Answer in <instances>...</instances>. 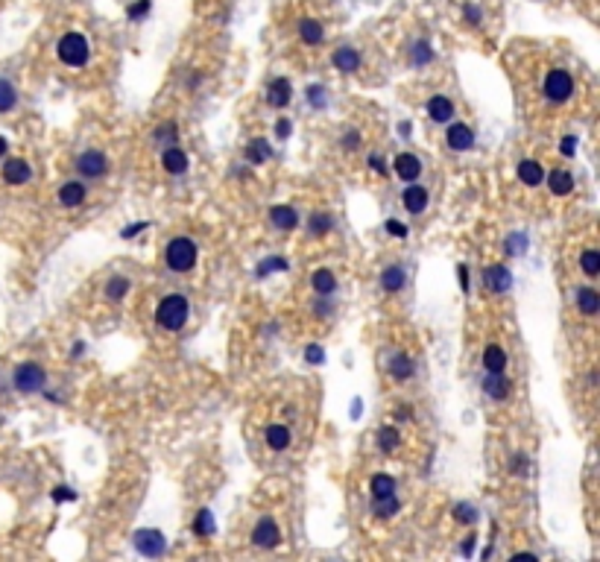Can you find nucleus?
Masks as SVG:
<instances>
[{"instance_id": "f257e3e1", "label": "nucleus", "mask_w": 600, "mask_h": 562, "mask_svg": "<svg viewBox=\"0 0 600 562\" xmlns=\"http://www.w3.org/2000/svg\"><path fill=\"white\" fill-rule=\"evenodd\" d=\"M56 53L64 64H71V68H82V64H88L91 59V44L88 39L82 36V32H64L56 44Z\"/></svg>"}, {"instance_id": "f03ea898", "label": "nucleus", "mask_w": 600, "mask_h": 562, "mask_svg": "<svg viewBox=\"0 0 600 562\" xmlns=\"http://www.w3.org/2000/svg\"><path fill=\"white\" fill-rule=\"evenodd\" d=\"M188 313H191L188 299L185 296H179V293H173V296H168V299H161L156 317H158L161 328H168V331H179V328L188 322Z\"/></svg>"}, {"instance_id": "7ed1b4c3", "label": "nucleus", "mask_w": 600, "mask_h": 562, "mask_svg": "<svg viewBox=\"0 0 600 562\" xmlns=\"http://www.w3.org/2000/svg\"><path fill=\"white\" fill-rule=\"evenodd\" d=\"M196 243L191 238H173L168 243V249H164V261H168V267L173 273H188L193 270V263H196Z\"/></svg>"}, {"instance_id": "20e7f679", "label": "nucleus", "mask_w": 600, "mask_h": 562, "mask_svg": "<svg viewBox=\"0 0 600 562\" xmlns=\"http://www.w3.org/2000/svg\"><path fill=\"white\" fill-rule=\"evenodd\" d=\"M571 94H574V79H571L568 71H562V68L547 71V76H545V97L547 100L565 103Z\"/></svg>"}, {"instance_id": "39448f33", "label": "nucleus", "mask_w": 600, "mask_h": 562, "mask_svg": "<svg viewBox=\"0 0 600 562\" xmlns=\"http://www.w3.org/2000/svg\"><path fill=\"white\" fill-rule=\"evenodd\" d=\"M12 381L21 392H39L47 384V375H44V369L39 366V363H21V366L15 369Z\"/></svg>"}, {"instance_id": "423d86ee", "label": "nucleus", "mask_w": 600, "mask_h": 562, "mask_svg": "<svg viewBox=\"0 0 600 562\" xmlns=\"http://www.w3.org/2000/svg\"><path fill=\"white\" fill-rule=\"evenodd\" d=\"M76 170L86 176V179H100L106 170H109V158L100 153V150H88L76 158Z\"/></svg>"}, {"instance_id": "0eeeda50", "label": "nucleus", "mask_w": 600, "mask_h": 562, "mask_svg": "<svg viewBox=\"0 0 600 562\" xmlns=\"http://www.w3.org/2000/svg\"><path fill=\"white\" fill-rule=\"evenodd\" d=\"M132 544H135L144 556H161L164 548H168V542H164V536L158 530H135Z\"/></svg>"}, {"instance_id": "6e6552de", "label": "nucleus", "mask_w": 600, "mask_h": 562, "mask_svg": "<svg viewBox=\"0 0 600 562\" xmlns=\"http://www.w3.org/2000/svg\"><path fill=\"white\" fill-rule=\"evenodd\" d=\"M445 141H448V146H451L454 153H465V150H472V146H475V132L465 126V123H451V126H448Z\"/></svg>"}, {"instance_id": "1a4fd4ad", "label": "nucleus", "mask_w": 600, "mask_h": 562, "mask_svg": "<svg viewBox=\"0 0 600 562\" xmlns=\"http://www.w3.org/2000/svg\"><path fill=\"white\" fill-rule=\"evenodd\" d=\"M252 542L258 544V548H275V544L281 542V533H278V524L273 519H261L255 524V530H252Z\"/></svg>"}, {"instance_id": "9d476101", "label": "nucleus", "mask_w": 600, "mask_h": 562, "mask_svg": "<svg viewBox=\"0 0 600 562\" xmlns=\"http://www.w3.org/2000/svg\"><path fill=\"white\" fill-rule=\"evenodd\" d=\"M290 94H293L290 79L278 76V79L270 82V91H266V103H270L273 109H285V106L290 103Z\"/></svg>"}, {"instance_id": "9b49d317", "label": "nucleus", "mask_w": 600, "mask_h": 562, "mask_svg": "<svg viewBox=\"0 0 600 562\" xmlns=\"http://www.w3.org/2000/svg\"><path fill=\"white\" fill-rule=\"evenodd\" d=\"M483 392H486L489 399H495V402H504L507 395H510V381H507V375L489 372L486 378H483Z\"/></svg>"}, {"instance_id": "f8f14e48", "label": "nucleus", "mask_w": 600, "mask_h": 562, "mask_svg": "<svg viewBox=\"0 0 600 562\" xmlns=\"http://www.w3.org/2000/svg\"><path fill=\"white\" fill-rule=\"evenodd\" d=\"M428 114H430V121L448 123V121L454 118V103L448 100V97L437 94V97H430V100H428Z\"/></svg>"}, {"instance_id": "ddd939ff", "label": "nucleus", "mask_w": 600, "mask_h": 562, "mask_svg": "<svg viewBox=\"0 0 600 562\" xmlns=\"http://www.w3.org/2000/svg\"><path fill=\"white\" fill-rule=\"evenodd\" d=\"M402 203L410 214H422L428 208V191L422 185H413L410 181V188H404V193H402Z\"/></svg>"}, {"instance_id": "4468645a", "label": "nucleus", "mask_w": 600, "mask_h": 562, "mask_svg": "<svg viewBox=\"0 0 600 562\" xmlns=\"http://www.w3.org/2000/svg\"><path fill=\"white\" fill-rule=\"evenodd\" d=\"M395 173L402 176L404 181H416L422 173V161L416 158L413 153H402V156H395Z\"/></svg>"}, {"instance_id": "2eb2a0df", "label": "nucleus", "mask_w": 600, "mask_h": 562, "mask_svg": "<svg viewBox=\"0 0 600 562\" xmlns=\"http://www.w3.org/2000/svg\"><path fill=\"white\" fill-rule=\"evenodd\" d=\"M331 62H334L337 71L355 74L360 68V53L355 50V47H340V50H334V56H331Z\"/></svg>"}, {"instance_id": "dca6fc26", "label": "nucleus", "mask_w": 600, "mask_h": 562, "mask_svg": "<svg viewBox=\"0 0 600 562\" xmlns=\"http://www.w3.org/2000/svg\"><path fill=\"white\" fill-rule=\"evenodd\" d=\"M161 167L168 170V173H173V176L185 173V170H188V156L182 153L179 146H168V150L161 153Z\"/></svg>"}, {"instance_id": "f3484780", "label": "nucleus", "mask_w": 600, "mask_h": 562, "mask_svg": "<svg viewBox=\"0 0 600 562\" xmlns=\"http://www.w3.org/2000/svg\"><path fill=\"white\" fill-rule=\"evenodd\" d=\"M59 203L64 208H76L86 203V185L82 181H64L62 191H59Z\"/></svg>"}, {"instance_id": "a211bd4d", "label": "nucleus", "mask_w": 600, "mask_h": 562, "mask_svg": "<svg viewBox=\"0 0 600 562\" xmlns=\"http://www.w3.org/2000/svg\"><path fill=\"white\" fill-rule=\"evenodd\" d=\"M4 179L9 185H24V181H29V164L24 158H9L4 164Z\"/></svg>"}, {"instance_id": "6ab92c4d", "label": "nucleus", "mask_w": 600, "mask_h": 562, "mask_svg": "<svg viewBox=\"0 0 600 562\" xmlns=\"http://www.w3.org/2000/svg\"><path fill=\"white\" fill-rule=\"evenodd\" d=\"M270 220H273L275 228L290 231V228H296V223H299V214H296V208H290V205H273V208H270Z\"/></svg>"}, {"instance_id": "aec40b11", "label": "nucleus", "mask_w": 600, "mask_h": 562, "mask_svg": "<svg viewBox=\"0 0 600 562\" xmlns=\"http://www.w3.org/2000/svg\"><path fill=\"white\" fill-rule=\"evenodd\" d=\"M547 188H551V193H557V196H568L574 191V176L568 170H554L547 176Z\"/></svg>"}, {"instance_id": "412c9836", "label": "nucleus", "mask_w": 600, "mask_h": 562, "mask_svg": "<svg viewBox=\"0 0 600 562\" xmlns=\"http://www.w3.org/2000/svg\"><path fill=\"white\" fill-rule=\"evenodd\" d=\"M390 375L395 378V381H407V378H413V360L404 352H395L390 357Z\"/></svg>"}, {"instance_id": "4be33fe9", "label": "nucleus", "mask_w": 600, "mask_h": 562, "mask_svg": "<svg viewBox=\"0 0 600 562\" xmlns=\"http://www.w3.org/2000/svg\"><path fill=\"white\" fill-rule=\"evenodd\" d=\"M266 445H270L273 451H285L287 445H290V427L270 425V427H266Z\"/></svg>"}, {"instance_id": "5701e85b", "label": "nucleus", "mask_w": 600, "mask_h": 562, "mask_svg": "<svg viewBox=\"0 0 600 562\" xmlns=\"http://www.w3.org/2000/svg\"><path fill=\"white\" fill-rule=\"evenodd\" d=\"M519 179H521V185H530V188H536L539 181L545 179V173H542V164L539 161H521L519 164Z\"/></svg>"}, {"instance_id": "b1692460", "label": "nucleus", "mask_w": 600, "mask_h": 562, "mask_svg": "<svg viewBox=\"0 0 600 562\" xmlns=\"http://www.w3.org/2000/svg\"><path fill=\"white\" fill-rule=\"evenodd\" d=\"M486 281L495 293H507L510 290V270L501 267V263H495V267L486 270Z\"/></svg>"}, {"instance_id": "393cba45", "label": "nucleus", "mask_w": 600, "mask_h": 562, "mask_svg": "<svg viewBox=\"0 0 600 562\" xmlns=\"http://www.w3.org/2000/svg\"><path fill=\"white\" fill-rule=\"evenodd\" d=\"M483 366L489 372H504L507 369V352L501 345H489V349L483 352Z\"/></svg>"}, {"instance_id": "a878e982", "label": "nucleus", "mask_w": 600, "mask_h": 562, "mask_svg": "<svg viewBox=\"0 0 600 562\" xmlns=\"http://www.w3.org/2000/svg\"><path fill=\"white\" fill-rule=\"evenodd\" d=\"M369 489H372V498L375 501H384V498H390V495H395V481H393L390 474H375Z\"/></svg>"}, {"instance_id": "bb28decb", "label": "nucleus", "mask_w": 600, "mask_h": 562, "mask_svg": "<svg viewBox=\"0 0 600 562\" xmlns=\"http://www.w3.org/2000/svg\"><path fill=\"white\" fill-rule=\"evenodd\" d=\"M299 36H302L305 44H320L325 39V29L320 21H313V18H305L302 24H299Z\"/></svg>"}, {"instance_id": "cd10ccee", "label": "nucleus", "mask_w": 600, "mask_h": 562, "mask_svg": "<svg viewBox=\"0 0 600 562\" xmlns=\"http://www.w3.org/2000/svg\"><path fill=\"white\" fill-rule=\"evenodd\" d=\"M577 308L582 310V313H597V308H600V296H597V290H592V287H580L577 290Z\"/></svg>"}, {"instance_id": "c85d7f7f", "label": "nucleus", "mask_w": 600, "mask_h": 562, "mask_svg": "<svg viewBox=\"0 0 600 562\" xmlns=\"http://www.w3.org/2000/svg\"><path fill=\"white\" fill-rule=\"evenodd\" d=\"M311 281H313V290L320 296H328V293L337 290V278H334V273H328V270H316Z\"/></svg>"}, {"instance_id": "c756f323", "label": "nucleus", "mask_w": 600, "mask_h": 562, "mask_svg": "<svg viewBox=\"0 0 600 562\" xmlns=\"http://www.w3.org/2000/svg\"><path fill=\"white\" fill-rule=\"evenodd\" d=\"M381 285H384V290H390V293L402 290L404 287V270L402 267H387L384 273H381Z\"/></svg>"}, {"instance_id": "7c9ffc66", "label": "nucleus", "mask_w": 600, "mask_h": 562, "mask_svg": "<svg viewBox=\"0 0 600 562\" xmlns=\"http://www.w3.org/2000/svg\"><path fill=\"white\" fill-rule=\"evenodd\" d=\"M398 442H402V437H398L395 427H390V425H387V427H381V431H378V448L384 451V454L395 451V448H398Z\"/></svg>"}, {"instance_id": "2f4dec72", "label": "nucleus", "mask_w": 600, "mask_h": 562, "mask_svg": "<svg viewBox=\"0 0 600 562\" xmlns=\"http://www.w3.org/2000/svg\"><path fill=\"white\" fill-rule=\"evenodd\" d=\"M246 158L252 161V164H261V161L270 158V146H266V141H264V138L249 141V146H246Z\"/></svg>"}, {"instance_id": "473e14b6", "label": "nucleus", "mask_w": 600, "mask_h": 562, "mask_svg": "<svg viewBox=\"0 0 600 562\" xmlns=\"http://www.w3.org/2000/svg\"><path fill=\"white\" fill-rule=\"evenodd\" d=\"M15 103H18V91L9 79H0V111H9Z\"/></svg>"}, {"instance_id": "72a5a7b5", "label": "nucleus", "mask_w": 600, "mask_h": 562, "mask_svg": "<svg viewBox=\"0 0 600 562\" xmlns=\"http://www.w3.org/2000/svg\"><path fill=\"white\" fill-rule=\"evenodd\" d=\"M430 59H433L430 44H428V41H416V44H413V50H410V62H413V64H419V68H422V64H428Z\"/></svg>"}, {"instance_id": "f704fd0d", "label": "nucleus", "mask_w": 600, "mask_h": 562, "mask_svg": "<svg viewBox=\"0 0 600 562\" xmlns=\"http://www.w3.org/2000/svg\"><path fill=\"white\" fill-rule=\"evenodd\" d=\"M580 267H582V273H586L589 278H594L600 273V255L594 249H586V252H582V258H580Z\"/></svg>"}, {"instance_id": "c9c22d12", "label": "nucleus", "mask_w": 600, "mask_h": 562, "mask_svg": "<svg viewBox=\"0 0 600 562\" xmlns=\"http://www.w3.org/2000/svg\"><path fill=\"white\" fill-rule=\"evenodd\" d=\"M331 226H334V220H331L325 211H320V214H313V217H311V226H308V228H311V235H325Z\"/></svg>"}, {"instance_id": "e433bc0d", "label": "nucleus", "mask_w": 600, "mask_h": 562, "mask_svg": "<svg viewBox=\"0 0 600 562\" xmlns=\"http://www.w3.org/2000/svg\"><path fill=\"white\" fill-rule=\"evenodd\" d=\"M193 530H196L199 536H211V533H214V519H211V512H208V509H203V512L196 516Z\"/></svg>"}, {"instance_id": "4c0bfd02", "label": "nucleus", "mask_w": 600, "mask_h": 562, "mask_svg": "<svg viewBox=\"0 0 600 562\" xmlns=\"http://www.w3.org/2000/svg\"><path fill=\"white\" fill-rule=\"evenodd\" d=\"M126 290H129V281H126L123 275H114V278L109 281V287H106V296H109V299H121Z\"/></svg>"}, {"instance_id": "58836bf2", "label": "nucleus", "mask_w": 600, "mask_h": 562, "mask_svg": "<svg viewBox=\"0 0 600 562\" xmlns=\"http://www.w3.org/2000/svg\"><path fill=\"white\" fill-rule=\"evenodd\" d=\"M395 512H398V501L393 498V495L375 504V516H378V519H390V516H395Z\"/></svg>"}, {"instance_id": "ea45409f", "label": "nucleus", "mask_w": 600, "mask_h": 562, "mask_svg": "<svg viewBox=\"0 0 600 562\" xmlns=\"http://www.w3.org/2000/svg\"><path fill=\"white\" fill-rule=\"evenodd\" d=\"M454 516H457L460 521H465V524H469V521H475V509H472L469 504H460V507L454 509Z\"/></svg>"}, {"instance_id": "a19ab883", "label": "nucleus", "mask_w": 600, "mask_h": 562, "mask_svg": "<svg viewBox=\"0 0 600 562\" xmlns=\"http://www.w3.org/2000/svg\"><path fill=\"white\" fill-rule=\"evenodd\" d=\"M270 270H287V261H281V258L278 261H266V263H261L258 273L264 275V273H270Z\"/></svg>"}, {"instance_id": "79ce46f5", "label": "nucleus", "mask_w": 600, "mask_h": 562, "mask_svg": "<svg viewBox=\"0 0 600 562\" xmlns=\"http://www.w3.org/2000/svg\"><path fill=\"white\" fill-rule=\"evenodd\" d=\"M387 231H390V235H395V238H404L407 235V226H402L398 220H387Z\"/></svg>"}, {"instance_id": "37998d69", "label": "nucleus", "mask_w": 600, "mask_h": 562, "mask_svg": "<svg viewBox=\"0 0 600 562\" xmlns=\"http://www.w3.org/2000/svg\"><path fill=\"white\" fill-rule=\"evenodd\" d=\"M305 357H308V363H322L325 355H322L320 345H308V355H305Z\"/></svg>"}, {"instance_id": "c03bdc74", "label": "nucleus", "mask_w": 600, "mask_h": 562, "mask_svg": "<svg viewBox=\"0 0 600 562\" xmlns=\"http://www.w3.org/2000/svg\"><path fill=\"white\" fill-rule=\"evenodd\" d=\"M149 9V0H141L138 6H129V18H141V15H146Z\"/></svg>"}, {"instance_id": "a18cd8bd", "label": "nucleus", "mask_w": 600, "mask_h": 562, "mask_svg": "<svg viewBox=\"0 0 600 562\" xmlns=\"http://www.w3.org/2000/svg\"><path fill=\"white\" fill-rule=\"evenodd\" d=\"M308 94H311V103H313V106H325V91H322V88L313 85Z\"/></svg>"}, {"instance_id": "49530a36", "label": "nucleus", "mask_w": 600, "mask_h": 562, "mask_svg": "<svg viewBox=\"0 0 600 562\" xmlns=\"http://www.w3.org/2000/svg\"><path fill=\"white\" fill-rule=\"evenodd\" d=\"M577 153V138H562V156H574Z\"/></svg>"}, {"instance_id": "de8ad7c7", "label": "nucleus", "mask_w": 600, "mask_h": 562, "mask_svg": "<svg viewBox=\"0 0 600 562\" xmlns=\"http://www.w3.org/2000/svg\"><path fill=\"white\" fill-rule=\"evenodd\" d=\"M53 498H56V501H74V498H76V495H74L71 489H62V486H59V489L53 492Z\"/></svg>"}, {"instance_id": "09e8293b", "label": "nucleus", "mask_w": 600, "mask_h": 562, "mask_svg": "<svg viewBox=\"0 0 600 562\" xmlns=\"http://www.w3.org/2000/svg\"><path fill=\"white\" fill-rule=\"evenodd\" d=\"M357 141H360V135H357V132H348V135H346V146H348V150H355V146H357Z\"/></svg>"}, {"instance_id": "8fccbe9b", "label": "nucleus", "mask_w": 600, "mask_h": 562, "mask_svg": "<svg viewBox=\"0 0 600 562\" xmlns=\"http://www.w3.org/2000/svg\"><path fill=\"white\" fill-rule=\"evenodd\" d=\"M465 18H469L472 24H477V21H480V12H477L475 6H465Z\"/></svg>"}, {"instance_id": "3c124183", "label": "nucleus", "mask_w": 600, "mask_h": 562, "mask_svg": "<svg viewBox=\"0 0 600 562\" xmlns=\"http://www.w3.org/2000/svg\"><path fill=\"white\" fill-rule=\"evenodd\" d=\"M369 161H372V170H378V173H387V167H384V161H381V156H372Z\"/></svg>"}, {"instance_id": "603ef678", "label": "nucleus", "mask_w": 600, "mask_h": 562, "mask_svg": "<svg viewBox=\"0 0 600 562\" xmlns=\"http://www.w3.org/2000/svg\"><path fill=\"white\" fill-rule=\"evenodd\" d=\"M141 228H146V223H138V226H129V228H123V238H132L135 231H141Z\"/></svg>"}, {"instance_id": "864d4df0", "label": "nucleus", "mask_w": 600, "mask_h": 562, "mask_svg": "<svg viewBox=\"0 0 600 562\" xmlns=\"http://www.w3.org/2000/svg\"><path fill=\"white\" fill-rule=\"evenodd\" d=\"M287 135H290V123L281 121V123H278V138H287Z\"/></svg>"}, {"instance_id": "5fc2aeb1", "label": "nucleus", "mask_w": 600, "mask_h": 562, "mask_svg": "<svg viewBox=\"0 0 600 562\" xmlns=\"http://www.w3.org/2000/svg\"><path fill=\"white\" fill-rule=\"evenodd\" d=\"M6 146H9V144H6V138H0V156L6 153Z\"/></svg>"}]
</instances>
